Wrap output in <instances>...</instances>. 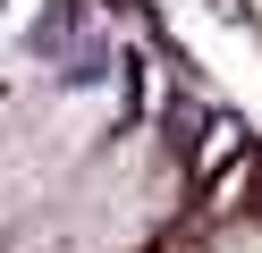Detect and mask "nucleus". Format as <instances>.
Masks as SVG:
<instances>
[{
	"label": "nucleus",
	"instance_id": "obj_1",
	"mask_svg": "<svg viewBox=\"0 0 262 253\" xmlns=\"http://www.w3.org/2000/svg\"><path fill=\"white\" fill-rule=\"evenodd\" d=\"M68 34H76V9H51V17H34V34H26V42H34L42 59H51V51L68 42Z\"/></svg>",
	"mask_w": 262,
	"mask_h": 253
}]
</instances>
